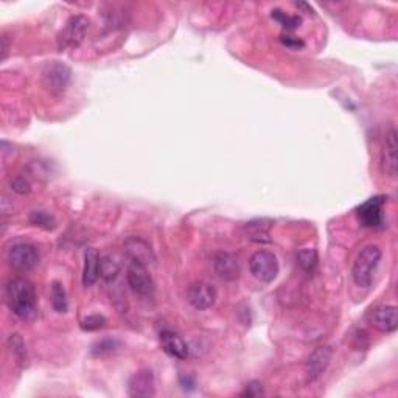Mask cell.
Segmentation results:
<instances>
[{
  "label": "cell",
  "mask_w": 398,
  "mask_h": 398,
  "mask_svg": "<svg viewBox=\"0 0 398 398\" xmlns=\"http://www.w3.org/2000/svg\"><path fill=\"white\" fill-rule=\"evenodd\" d=\"M299 267L305 272H313L317 267V252L315 249H302L295 255Z\"/></svg>",
  "instance_id": "603a6c76"
},
{
  "label": "cell",
  "mask_w": 398,
  "mask_h": 398,
  "mask_svg": "<svg viewBox=\"0 0 398 398\" xmlns=\"http://www.w3.org/2000/svg\"><path fill=\"white\" fill-rule=\"evenodd\" d=\"M187 300L194 310L206 311L216 302V290L207 282H193L187 290Z\"/></svg>",
  "instance_id": "9c48e42d"
},
{
  "label": "cell",
  "mask_w": 398,
  "mask_h": 398,
  "mask_svg": "<svg viewBox=\"0 0 398 398\" xmlns=\"http://www.w3.org/2000/svg\"><path fill=\"white\" fill-rule=\"evenodd\" d=\"M381 257H383V252L377 245H369L361 249L352 268V277L356 286L369 288L372 285L373 274L381 262Z\"/></svg>",
  "instance_id": "7a4b0ae2"
},
{
  "label": "cell",
  "mask_w": 398,
  "mask_h": 398,
  "mask_svg": "<svg viewBox=\"0 0 398 398\" xmlns=\"http://www.w3.org/2000/svg\"><path fill=\"white\" fill-rule=\"evenodd\" d=\"M127 282L132 293L137 294L139 298L151 299L154 295L156 291L154 280L144 264L129 262L127 269Z\"/></svg>",
  "instance_id": "8992f818"
},
{
  "label": "cell",
  "mask_w": 398,
  "mask_h": 398,
  "mask_svg": "<svg viewBox=\"0 0 398 398\" xmlns=\"http://www.w3.org/2000/svg\"><path fill=\"white\" fill-rule=\"evenodd\" d=\"M8 52H10V42H8V36H2V59L5 61L8 57Z\"/></svg>",
  "instance_id": "f546056e"
},
{
  "label": "cell",
  "mask_w": 398,
  "mask_h": 398,
  "mask_svg": "<svg viewBox=\"0 0 398 398\" xmlns=\"http://www.w3.org/2000/svg\"><path fill=\"white\" fill-rule=\"evenodd\" d=\"M264 394L263 391V385L260 383V381H251L246 386V389L243 391V394H241V397H262Z\"/></svg>",
  "instance_id": "f1b7e54d"
},
{
  "label": "cell",
  "mask_w": 398,
  "mask_h": 398,
  "mask_svg": "<svg viewBox=\"0 0 398 398\" xmlns=\"http://www.w3.org/2000/svg\"><path fill=\"white\" fill-rule=\"evenodd\" d=\"M11 189H13L16 193H19V194H27V193H30V190H31V185H30V182L27 181L25 177L19 176V177H16L14 181L11 182Z\"/></svg>",
  "instance_id": "83f0119b"
},
{
  "label": "cell",
  "mask_w": 398,
  "mask_h": 398,
  "mask_svg": "<svg viewBox=\"0 0 398 398\" xmlns=\"http://www.w3.org/2000/svg\"><path fill=\"white\" fill-rule=\"evenodd\" d=\"M370 322L381 333H394L398 329V310L394 305H380L372 311Z\"/></svg>",
  "instance_id": "4fadbf2b"
},
{
  "label": "cell",
  "mask_w": 398,
  "mask_h": 398,
  "mask_svg": "<svg viewBox=\"0 0 398 398\" xmlns=\"http://www.w3.org/2000/svg\"><path fill=\"white\" fill-rule=\"evenodd\" d=\"M123 251L127 254L129 262L144 264L146 268L150 267V264H153L156 260L151 246L148 245L145 240L139 237H129L127 241H124Z\"/></svg>",
  "instance_id": "30bf717a"
},
{
  "label": "cell",
  "mask_w": 398,
  "mask_h": 398,
  "mask_svg": "<svg viewBox=\"0 0 398 398\" xmlns=\"http://www.w3.org/2000/svg\"><path fill=\"white\" fill-rule=\"evenodd\" d=\"M120 263L115 262L111 255H105L100 259V276L106 282H112L120 274Z\"/></svg>",
  "instance_id": "44dd1931"
},
{
  "label": "cell",
  "mask_w": 398,
  "mask_h": 398,
  "mask_svg": "<svg viewBox=\"0 0 398 398\" xmlns=\"http://www.w3.org/2000/svg\"><path fill=\"white\" fill-rule=\"evenodd\" d=\"M70 78H72V70L61 61L47 62L41 74L42 86L54 98L64 95L70 84Z\"/></svg>",
  "instance_id": "3957f363"
},
{
  "label": "cell",
  "mask_w": 398,
  "mask_h": 398,
  "mask_svg": "<svg viewBox=\"0 0 398 398\" xmlns=\"http://www.w3.org/2000/svg\"><path fill=\"white\" fill-rule=\"evenodd\" d=\"M128 392L131 397L146 398L153 397L156 392L154 375L151 370H140L134 373L128 381Z\"/></svg>",
  "instance_id": "5bb4252c"
},
{
  "label": "cell",
  "mask_w": 398,
  "mask_h": 398,
  "mask_svg": "<svg viewBox=\"0 0 398 398\" xmlns=\"http://www.w3.org/2000/svg\"><path fill=\"white\" fill-rule=\"evenodd\" d=\"M105 325H106L105 316H101V315H92V316H88L86 319H83L81 329H83L84 332H97V330H100V329H103Z\"/></svg>",
  "instance_id": "484cf974"
},
{
  "label": "cell",
  "mask_w": 398,
  "mask_h": 398,
  "mask_svg": "<svg viewBox=\"0 0 398 398\" xmlns=\"http://www.w3.org/2000/svg\"><path fill=\"white\" fill-rule=\"evenodd\" d=\"M386 204V197L378 194V197H372L361 206L356 207V215L360 218V221L365 228H381L383 226V207Z\"/></svg>",
  "instance_id": "ba28073f"
},
{
  "label": "cell",
  "mask_w": 398,
  "mask_h": 398,
  "mask_svg": "<svg viewBox=\"0 0 398 398\" xmlns=\"http://www.w3.org/2000/svg\"><path fill=\"white\" fill-rule=\"evenodd\" d=\"M333 356V350L329 346H321L313 350V353L308 356L305 364V372L310 381H315L327 370L330 365Z\"/></svg>",
  "instance_id": "7c38bea8"
},
{
  "label": "cell",
  "mask_w": 398,
  "mask_h": 398,
  "mask_svg": "<svg viewBox=\"0 0 398 398\" xmlns=\"http://www.w3.org/2000/svg\"><path fill=\"white\" fill-rule=\"evenodd\" d=\"M249 269L259 282L271 283L279 274L277 257L269 251H257L249 259Z\"/></svg>",
  "instance_id": "5b68a950"
},
{
  "label": "cell",
  "mask_w": 398,
  "mask_h": 398,
  "mask_svg": "<svg viewBox=\"0 0 398 398\" xmlns=\"http://www.w3.org/2000/svg\"><path fill=\"white\" fill-rule=\"evenodd\" d=\"M6 302L13 313L22 321H33L37 316L36 293L28 280L11 279L6 285Z\"/></svg>",
  "instance_id": "6da1fadb"
},
{
  "label": "cell",
  "mask_w": 398,
  "mask_h": 398,
  "mask_svg": "<svg viewBox=\"0 0 398 398\" xmlns=\"http://www.w3.org/2000/svg\"><path fill=\"white\" fill-rule=\"evenodd\" d=\"M398 142H397V131L394 127L386 131L383 150H381V167L389 177H395L398 171V158H397Z\"/></svg>",
  "instance_id": "8fae6325"
},
{
  "label": "cell",
  "mask_w": 398,
  "mask_h": 398,
  "mask_svg": "<svg viewBox=\"0 0 398 398\" xmlns=\"http://www.w3.org/2000/svg\"><path fill=\"white\" fill-rule=\"evenodd\" d=\"M50 300L52 307L57 313H67L69 310V299L64 286L59 282H53L50 286Z\"/></svg>",
  "instance_id": "d6986e66"
},
{
  "label": "cell",
  "mask_w": 398,
  "mask_h": 398,
  "mask_svg": "<svg viewBox=\"0 0 398 398\" xmlns=\"http://www.w3.org/2000/svg\"><path fill=\"white\" fill-rule=\"evenodd\" d=\"M8 349H10V353L13 356L14 363L18 364L21 369H25L28 365V353H27L25 342H23L21 334L16 333L8 338Z\"/></svg>",
  "instance_id": "ac0fdd59"
},
{
  "label": "cell",
  "mask_w": 398,
  "mask_h": 398,
  "mask_svg": "<svg viewBox=\"0 0 398 398\" xmlns=\"http://www.w3.org/2000/svg\"><path fill=\"white\" fill-rule=\"evenodd\" d=\"M8 263L18 272H28L35 269L39 263V252L33 245L19 243L8 251Z\"/></svg>",
  "instance_id": "52a82bcc"
},
{
  "label": "cell",
  "mask_w": 398,
  "mask_h": 398,
  "mask_svg": "<svg viewBox=\"0 0 398 398\" xmlns=\"http://www.w3.org/2000/svg\"><path fill=\"white\" fill-rule=\"evenodd\" d=\"M90 27V21L83 14L72 16L66 23V27L59 31L58 35V49L59 52H64L67 49L78 47L86 37V33Z\"/></svg>",
  "instance_id": "277c9868"
},
{
  "label": "cell",
  "mask_w": 398,
  "mask_h": 398,
  "mask_svg": "<svg viewBox=\"0 0 398 398\" xmlns=\"http://www.w3.org/2000/svg\"><path fill=\"white\" fill-rule=\"evenodd\" d=\"M213 269L226 282H233L240 277V264L235 255L218 252L213 255Z\"/></svg>",
  "instance_id": "2e32d148"
},
{
  "label": "cell",
  "mask_w": 398,
  "mask_h": 398,
  "mask_svg": "<svg viewBox=\"0 0 398 398\" xmlns=\"http://www.w3.org/2000/svg\"><path fill=\"white\" fill-rule=\"evenodd\" d=\"M159 339L162 349L165 350V353H168L171 358H176V360H187V356H189L190 352L189 346H187V342L179 336L177 333L165 329L159 333Z\"/></svg>",
  "instance_id": "9a60e30c"
},
{
  "label": "cell",
  "mask_w": 398,
  "mask_h": 398,
  "mask_svg": "<svg viewBox=\"0 0 398 398\" xmlns=\"http://www.w3.org/2000/svg\"><path fill=\"white\" fill-rule=\"evenodd\" d=\"M271 228V221L267 220H259L247 223V235L251 240L257 241V243H264V241H269L268 238V229Z\"/></svg>",
  "instance_id": "ffe728a7"
},
{
  "label": "cell",
  "mask_w": 398,
  "mask_h": 398,
  "mask_svg": "<svg viewBox=\"0 0 398 398\" xmlns=\"http://www.w3.org/2000/svg\"><path fill=\"white\" fill-rule=\"evenodd\" d=\"M271 18L274 19V21H277L280 25H282L286 30H295L302 23V19L299 18V16L286 14L285 11L279 10V8H276V10L271 11Z\"/></svg>",
  "instance_id": "cb8c5ba5"
},
{
  "label": "cell",
  "mask_w": 398,
  "mask_h": 398,
  "mask_svg": "<svg viewBox=\"0 0 398 398\" xmlns=\"http://www.w3.org/2000/svg\"><path fill=\"white\" fill-rule=\"evenodd\" d=\"M280 42H282L286 47V49H290V50H300V49H303V47H305V42H303L300 37L291 36V35L280 36Z\"/></svg>",
  "instance_id": "4316f807"
},
{
  "label": "cell",
  "mask_w": 398,
  "mask_h": 398,
  "mask_svg": "<svg viewBox=\"0 0 398 398\" xmlns=\"http://www.w3.org/2000/svg\"><path fill=\"white\" fill-rule=\"evenodd\" d=\"M28 220L31 224L36 226V228H41L44 230L57 229V220H54L53 215L45 212V210H33V212L30 213Z\"/></svg>",
  "instance_id": "7402d4cb"
},
{
  "label": "cell",
  "mask_w": 398,
  "mask_h": 398,
  "mask_svg": "<svg viewBox=\"0 0 398 398\" xmlns=\"http://www.w3.org/2000/svg\"><path fill=\"white\" fill-rule=\"evenodd\" d=\"M120 344L114 339H103L97 342L95 346L92 347V353L95 356H106V355H112L115 350H119Z\"/></svg>",
  "instance_id": "d4e9b609"
},
{
  "label": "cell",
  "mask_w": 398,
  "mask_h": 398,
  "mask_svg": "<svg viewBox=\"0 0 398 398\" xmlns=\"http://www.w3.org/2000/svg\"><path fill=\"white\" fill-rule=\"evenodd\" d=\"M100 254L97 249L88 247L84 252V269H83V285L93 286L100 277Z\"/></svg>",
  "instance_id": "e0dca14e"
}]
</instances>
